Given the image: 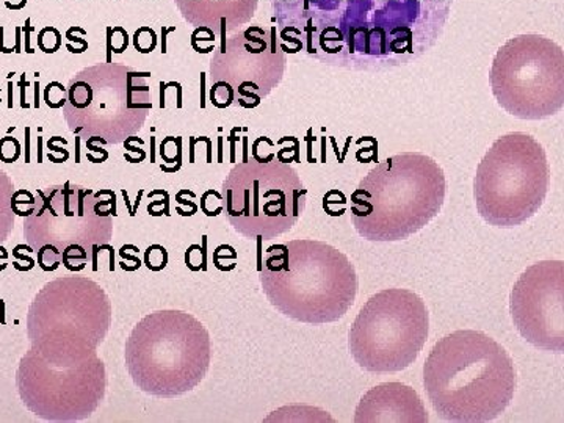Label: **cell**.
<instances>
[{
	"mask_svg": "<svg viewBox=\"0 0 564 423\" xmlns=\"http://www.w3.org/2000/svg\"><path fill=\"white\" fill-rule=\"evenodd\" d=\"M282 41L323 65L378 73L417 62L454 0H272Z\"/></svg>",
	"mask_w": 564,
	"mask_h": 423,
	"instance_id": "6da1fadb",
	"label": "cell"
},
{
	"mask_svg": "<svg viewBox=\"0 0 564 423\" xmlns=\"http://www.w3.org/2000/svg\"><path fill=\"white\" fill-rule=\"evenodd\" d=\"M423 386L443 421L492 422L513 402L514 362L488 334L459 329L434 344Z\"/></svg>",
	"mask_w": 564,
	"mask_h": 423,
	"instance_id": "7a4b0ae2",
	"label": "cell"
},
{
	"mask_svg": "<svg viewBox=\"0 0 564 423\" xmlns=\"http://www.w3.org/2000/svg\"><path fill=\"white\" fill-rule=\"evenodd\" d=\"M445 192V174L432 158L419 152L392 155L352 192V225L369 242H400L440 215Z\"/></svg>",
	"mask_w": 564,
	"mask_h": 423,
	"instance_id": "3957f363",
	"label": "cell"
},
{
	"mask_svg": "<svg viewBox=\"0 0 564 423\" xmlns=\"http://www.w3.org/2000/svg\"><path fill=\"white\" fill-rule=\"evenodd\" d=\"M261 284L269 302L295 322L340 321L355 304L358 276L350 259L325 242L293 240L267 250Z\"/></svg>",
	"mask_w": 564,
	"mask_h": 423,
	"instance_id": "277c9868",
	"label": "cell"
},
{
	"mask_svg": "<svg viewBox=\"0 0 564 423\" xmlns=\"http://www.w3.org/2000/svg\"><path fill=\"white\" fill-rule=\"evenodd\" d=\"M111 304L101 285L65 278L44 285L29 313L32 348L25 361L44 366H84L101 361L96 348L106 339Z\"/></svg>",
	"mask_w": 564,
	"mask_h": 423,
	"instance_id": "5b68a950",
	"label": "cell"
},
{
	"mask_svg": "<svg viewBox=\"0 0 564 423\" xmlns=\"http://www.w3.org/2000/svg\"><path fill=\"white\" fill-rule=\"evenodd\" d=\"M124 356L137 388L148 395L174 399L193 391L206 377L209 332L184 311H155L137 323Z\"/></svg>",
	"mask_w": 564,
	"mask_h": 423,
	"instance_id": "8992f818",
	"label": "cell"
},
{
	"mask_svg": "<svg viewBox=\"0 0 564 423\" xmlns=\"http://www.w3.org/2000/svg\"><path fill=\"white\" fill-rule=\"evenodd\" d=\"M551 187L543 144L525 132L494 141L474 177V199L488 225L510 229L538 214Z\"/></svg>",
	"mask_w": 564,
	"mask_h": 423,
	"instance_id": "52a82bcc",
	"label": "cell"
},
{
	"mask_svg": "<svg viewBox=\"0 0 564 423\" xmlns=\"http://www.w3.org/2000/svg\"><path fill=\"white\" fill-rule=\"evenodd\" d=\"M151 73L102 63L82 69L66 88L63 106L70 132L101 143H124L143 128L152 109Z\"/></svg>",
	"mask_w": 564,
	"mask_h": 423,
	"instance_id": "ba28073f",
	"label": "cell"
},
{
	"mask_svg": "<svg viewBox=\"0 0 564 423\" xmlns=\"http://www.w3.org/2000/svg\"><path fill=\"white\" fill-rule=\"evenodd\" d=\"M430 315L417 293L384 289L364 304L348 333V350L370 373L402 372L429 339Z\"/></svg>",
	"mask_w": 564,
	"mask_h": 423,
	"instance_id": "9c48e42d",
	"label": "cell"
},
{
	"mask_svg": "<svg viewBox=\"0 0 564 423\" xmlns=\"http://www.w3.org/2000/svg\"><path fill=\"white\" fill-rule=\"evenodd\" d=\"M307 191L284 162L252 161L234 166L223 182V210L234 231L272 240L291 231L306 207Z\"/></svg>",
	"mask_w": 564,
	"mask_h": 423,
	"instance_id": "30bf717a",
	"label": "cell"
},
{
	"mask_svg": "<svg viewBox=\"0 0 564 423\" xmlns=\"http://www.w3.org/2000/svg\"><path fill=\"white\" fill-rule=\"evenodd\" d=\"M492 95L519 120H544L564 107V52L538 33L510 39L497 51L489 73Z\"/></svg>",
	"mask_w": 564,
	"mask_h": 423,
	"instance_id": "8fae6325",
	"label": "cell"
},
{
	"mask_svg": "<svg viewBox=\"0 0 564 423\" xmlns=\"http://www.w3.org/2000/svg\"><path fill=\"white\" fill-rule=\"evenodd\" d=\"M288 68L276 29L250 25L221 41L210 61V102L218 109H256L281 84Z\"/></svg>",
	"mask_w": 564,
	"mask_h": 423,
	"instance_id": "7c38bea8",
	"label": "cell"
},
{
	"mask_svg": "<svg viewBox=\"0 0 564 423\" xmlns=\"http://www.w3.org/2000/svg\"><path fill=\"white\" fill-rule=\"evenodd\" d=\"M35 210L24 221V234L33 250L51 243L58 250L82 245L88 252L110 243L113 236L115 195L102 202L99 193L73 182L36 192Z\"/></svg>",
	"mask_w": 564,
	"mask_h": 423,
	"instance_id": "4fadbf2b",
	"label": "cell"
},
{
	"mask_svg": "<svg viewBox=\"0 0 564 423\" xmlns=\"http://www.w3.org/2000/svg\"><path fill=\"white\" fill-rule=\"evenodd\" d=\"M510 313L519 334L540 350L564 351V263H533L510 295Z\"/></svg>",
	"mask_w": 564,
	"mask_h": 423,
	"instance_id": "5bb4252c",
	"label": "cell"
},
{
	"mask_svg": "<svg viewBox=\"0 0 564 423\" xmlns=\"http://www.w3.org/2000/svg\"><path fill=\"white\" fill-rule=\"evenodd\" d=\"M358 423H425L429 422L421 397L410 386L383 383L370 389L356 408Z\"/></svg>",
	"mask_w": 564,
	"mask_h": 423,
	"instance_id": "9a60e30c",
	"label": "cell"
},
{
	"mask_svg": "<svg viewBox=\"0 0 564 423\" xmlns=\"http://www.w3.org/2000/svg\"><path fill=\"white\" fill-rule=\"evenodd\" d=\"M182 17L196 28H207L226 39L254 18L259 0H174Z\"/></svg>",
	"mask_w": 564,
	"mask_h": 423,
	"instance_id": "2e32d148",
	"label": "cell"
},
{
	"mask_svg": "<svg viewBox=\"0 0 564 423\" xmlns=\"http://www.w3.org/2000/svg\"><path fill=\"white\" fill-rule=\"evenodd\" d=\"M11 196H13V182L0 170V243L9 240L13 229L14 217L11 210Z\"/></svg>",
	"mask_w": 564,
	"mask_h": 423,
	"instance_id": "e0dca14e",
	"label": "cell"
},
{
	"mask_svg": "<svg viewBox=\"0 0 564 423\" xmlns=\"http://www.w3.org/2000/svg\"><path fill=\"white\" fill-rule=\"evenodd\" d=\"M88 261H90V252L85 250L82 245H68V247L62 251V263L69 272H82V270L87 267Z\"/></svg>",
	"mask_w": 564,
	"mask_h": 423,
	"instance_id": "ac0fdd59",
	"label": "cell"
},
{
	"mask_svg": "<svg viewBox=\"0 0 564 423\" xmlns=\"http://www.w3.org/2000/svg\"><path fill=\"white\" fill-rule=\"evenodd\" d=\"M39 252V265L43 272H55L62 263V251L54 245L46 243L36 250Z\"/></svg>",
	"mask_w": 564,
	"mask_h": 423,
	"instance_id": "d6986e66",
	"label": "cell"
},
{
	"mask_svg": "<svg viewBox=\"0 0 564 423\" xmlns=\"http://www.w3.org/2000/svg\"><path fill=\"white\" fill-rule=\"evenodd\" d=\"M36 198L29 191H17L11 196V210L18 217L28 218L35 210Z\"/></svg>",
	"mask_w": 564,
	"mask_h": 423,
	"instance_id": "ffe728a7",
	"label": "cell"
},
{
	"mask_svg": "<svg viewBox=\"0 0 564 423\" xmlns=\"http://www.w3.org/2000/svg\"><path fill=\"white\" fill-rule=\"evenodd\" d=\"M144 265L151 270V272H162L166 265H169V251L162 245H151L147 251H144Z\"/></svg>",
	"mask_w": 564,
	"mask_h": 423,
	"instance_id": "44dd1931",
	"label": "cell"
},
{
	"mask_svg": "<svg viewBox=\"0 0 564 423\" xmlns=\"http://www.w3.org/2000/svg\"><path fill=\"white\" fill-rule=\"evenodd\" d=\"M39 47L46 54H55L62 47L61 32L55 28H44L39 33Z\"/></svg>",
	"mask_w": 564,
	"mask_h": 423,
	"instance_id": "7402d4cb",
	"label": "cell"
},
{
	"mask_svg": "<svg viewBox=\"0 0 564 423\" xmlns=\"http://www.w3.org/2000/svg\"><path fill=\"white\" fill-rule=\"evenodd\" d=\"M181 140L169 137L163 140L161 144V158L162 161L169 163V165H176L181 169Z\"/></svg>",
	"mask_w": 564,
	"mask_h": 423,
	"instance_id": "603a6c76",
	"label": "cell"
},
{
	"mask_svg": "<svg viewBox=\"0 0 564 423\" xmlns=\"http://www.w3.org/2000/svg\"><path fill=\"white\" fill-rule=\"evenodd\" d=\"M133 46L141 54H150L158 46V35L151 28H141L133 36Z\"/></svg>",
	"mask_w": 564,
	"mask_h": 423,
	"instance_id": "cb8c5ba5",
	"label": "cell"
},
{
	"mask_svg": "<svg viewBox=\"0 0 564 423\" xmlns=\"http://www.w3.org/2000/svg\"><path fill=\"white\" fill-rule=\"evenodd\" d=\"M32 252H35L31 245H18L13 250V256L17 261L13 262L14 269L18 272H31L33 267H35V259L32 258Z\"/></svg>",
	"mask_w": 564,
	"mask_h": 423,
	"instance_id": "d4e9b609",
	"label": "cell"
},
{
	"mask_svg": "<svg viewBox=\"0 0 564 423\" xmlns=\"http://www.w3.org/2000/svg\"><path fill=\"white\" fill-rule=\"evenodd\" d=\"M44 101L52 109H61L66 102V88L58 84V82H51L46 87V91H44Z\"/></svg>",
	"mask_w": 564,
	"mask_h": 423,
	"instance_id": "484cf974",
	"label": "cell"
},
{
	"mask_svg": "<svg viewBox=\"0 0 564 423\" xmlns=\"http://www.w3.org/2000/svg\"><path fill=\"white\" fill-rule=\"evenodd\" d=\"M21 158L20 141L13 137H6L0 140V161L3 163H14Z\"/></svg>",
	"mask_w": 564,
	"mask_h": 423,
	"instance_id": "4316f807",
	"label": "cell"
},
{
	"mask_svg": "<svg viewBox=\"0 0 564 423\" xmlns=\"http://www.w3.org/2000/svg\"><path fill=\"white\" fill-rule=\"evenodd\" d=\"M110 46L113 52L121 54L128 47V33L122 28H115L110 31Z\"/></svg>",
	"mask_w": 564,
	"mask_h": 423,
	"instance_id": "83f0119b",
	"label": "cell"
},
{
	"mask_svg": "<svg viewBox=\"0 0 564 423\" xmlns=\"http://www.w3.org/2000/svg\"><path fill=\"white\" fill-rule=\"evenodd\" d=\"M199 251H203L199 245H192L187 250V254H185V263H187L188 269L193 270V272H198L202 269L198 259L195 258V254H198Z\"/></svg>",
	"mask_w": 564,
	"mask_h": 423,
	"instance_id": "f1b7e54d",
	"label": "cell"
},
{
	"mask_svg": "<svg viewBox=\"0 0 564 423\" xmlns=\"http://www.w3.org/2000/svg\"><path fill=\"white\" fill-rule=\"evenodd\" d=\"M177 207H184L185 209L177 210V214H181L182 217H192L198 212V206H196L193 202H184L180 195H176Z\"/></svg>",
	"mask_w": 564,
	"mask_h": 423,
	"instance_id": "f546056e",
	"label": "cell"
},
{
	"mask_svg": "<svg viewBox=\"0 0 564 423\" xmlns=\"http://www.w3.org/2000/svg\"><path fill=\"white\" fill-rule=\"evenodd\" d=\"M148 212L154 217H161V215H170L169 198L165 202H154L148 206Z\"/></svg>",
	"mask_w": 564,
	"mask_h": 423,
	"instance_id": "4dcf8cb0",
	"label": "cell"
},
{
	"mask_svg": "<svg viewBox=\"0 0 564 423\" xmlns=\"http://www.w3.org/2000/svg\"><path fill=\"white\" fill-rule=\"evenodd\" d=\"M120 256L122 258V261H129V262H132L133 265L137 267V269H140L141 267V261H140V258H137V256H131L129 254L128 251L124 250V248H121L120 250Z\"/></svg>",
	"mask_w": 564,
	"mask_h": 423,
	"instance_id": "1f68e13d",
	"label": "cell"
},
{
	"mask_svg": "<svg viewBox=\"0 0 564 423\" xmlns=\"http://www.w3.org/2000/svg\"><path fill=\"white\" fill-rule=\"evenodd\" d=\"M9 267V251L0 245V272Z\"/></svg>",
	"mask_w": 564,
	"mask_h": 423,
	"instance_id": "d6a6232c",
	"label": "cell"
},
{
	"mask_svg": "<svg viewBox=\"0 0 564 423\" xmlns=\"http://www.w3.org/2000/svg\"><path fill=\"white\" fill-rule=\"evenodd\" d=\"M0 323L6 325V304H3V300H0Z\"/></svg>",
	"mask_w": 564,
	"mask_h": 423,
	"instance_id": "836d02e7",
	"label": "cell"
},
{
	"mask_svg": "<svg viewBox=\"0 0 564 423\" xmlns=\"http://www.w3.org/2000/svg\"><path fill=\"white\" fill-rule=\"evenodd\" d=\"M0 102H2V88H0Z\"/></svg>",
	"mask_w": 564,
	"mask_h": 423,
	"instance_id": "e575fe53",
	"label": "cell"
},
{
	"mask_svg": "<svg viewBox=\"0 0 564 423\" xmlns=\"http://www.w3.org/2000/svg\"><path fill=\"white\" fill-rule=\"evenodd\" d=\"M13 2H17V0H13Z\"/></svg>",
	"mask_w": 564,
	"mask_h": 423,
	"instance_id": "d590c367",
	"label": "cell"
}]
</instances>
